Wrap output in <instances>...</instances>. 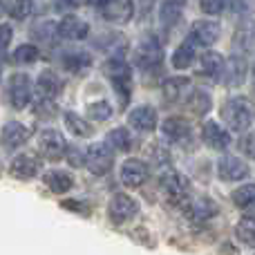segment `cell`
I'll list each match as a JSON object with an SVG mask.
<instances>
[{"label":"cell","mask_w":255,"mask_h":255,"mask_svg":"<svg viewBox=\"0 0 255 255\" xmlns=\"http://www.w3.org/2000/svg\"><path fill=\"white\" fill-rule=\"evenodd\" d=\"M222 119L231 130L244 132L253 126L255 121V103L247 97H233L222 106Z\"/></svg>","instance_id":"obj_1"},{"label":"cell","mask_w":255,"mask_h":255,"mask_svg":"<svg viewBox=\"0 0 255 255\" xmlns=\"http://www.w3.org/2000/svg\"><path fill=\"white\" fill-rule=\"evenodd\" d=\"M157 184H159V188L168 195V199H170L175 206H179V204L188 197L190 181H188V177L181 175V172H177V170H170V168L161 170Z\"/></svg>","instance_id":"obj_2"},{"label":"cell","mask_w":255,"mask_h":255,"mask_svg":"<svg viewBox=\"0 0 255 255\" xmlns=\"http://www.w3.org/2000/svg\"><path fill=\"white\" fill-rule=\"evenodd\" d=\"M83 161L92 175H108L115 166V154L106 143H92L85 150Z\"/></svg>","instance_id":"obj_3"},{"label":"cell","mask_w":255,"mask_h":255,"mask_svg":"<svg viewBox=\"0 0 255 255\" xmlns=\"http://www.w3.org/2000/svg\"><path fill=\"white\" fill-rule=\"evenodd\" d=\"M38 152L49 161H61L67 154V141L58 130H43L38 136Z\"/></svg>","instance_id":"obj_4"},{"label":"cell","mask_w":255,"mask_h":255,"mask_svg":"<svg viewBox=\"0 0 255 255\" xmlns=\"http://www.w3.org/2000/svg\"><path fill=\"white\" fill-rule=\"evenodd\" d=\"M179 211L193 222H206L217 213V204L211 197H206V195H199V197L184 199L179 204Z\"/></svg>","instance_id":"obj_5"},{"label":"cell","mask_w":255,"mask_h":255,"mask_svg":"<svg viewBox=\"0 0 255 255\" xmlns=\"http://www.w3.org/2000/svg\"><path fill=\"white\" fill-rule=\"evenodd\" d=\"M34 90H31V81L27 74H13L9 76V83H7V97L9 103H11L16 110H22V108L29 106V101L34 97Z\"/></svg>","instance_id":"obj_6"},{"label":"cell","mask_w":255,"mask_h":255,"mask_svg":"<svg viewBox=\"0 0 255 255\" xmlns=\"http://www.w3.org/2000/svg\"><path fill=\"white\" fill-rule=\"evenodd\" d=\"M108 213H110V220L115 224H124V222H130L132 217L139 215V204L126 193H117L112 195L110 204H108Z\"/></svg>","instance_id":"obj_7"},{"label":"cell","mask_w":255,"mask_h":255,"mask_svg":"<svg viewBox=\"0 0 255 255\" xmlns=\"http://www.w3.org/2000/svg\"><path fill=\"white\" fill-rule=\"evenodd\" d=\"M99 11L108 22L126 25L134 13V4L132 0H99Z\"/></svg>","instance_id":"obj_8"},{"label":"cell","mask_w":255,"mask_h":255,"mask_svg":"<svg viewBox=\"0 0 255 255\" xmlns=\"http://www.w3.org/2000/svg\"><path fill=\"white\" fill-rule=\"evenodd\" d=\"M217 175L224 181H242L249 177V163L238 154H224L217 161Z\"/></svg>","instance_id":"obj_9"},{"label":"cell","mask_w":255,"mask_h":255,"mask_svg":"<svg viewBox=\"0 0 255 255\" xmlns=\"http://www.w3.org/2000/svg\"><path fill=\"white\" fill-rule=\"evenodd\" d=\"M161 56H163V49L154 38L143 40L139 45V49L134 52V61L141 70H154V67H159L161 65Z\"/></svg>","instance_id":"obj_10"},{"label":"cell","mask_w":255,"mask_h":255,"mask_svg":"<svg viewBox=\"0 0 255 255\" xmlns=\"http://www.w3.org/2000/svg\"><path fill=\"white\" fill-rule=\"evenodd\" d=\"M148 166H145L141 159H128L121 166V181L130 188H141V186L148 181Z\"/></svg>","instance_id":"obj_11"},{"label":"cell","mask_w":255,"mask_h":255,"mask_svg":"<svg viewBox=\"0 0 255 255\" xmlns=\"http://www.w3.org/2000/svg\"><path fill=\"white\" fill-rule=\"evenodd\" d=\"M222 36V27L215 20H195L190 27V38L195 45H213Z\"/></svg>","instance_id":"obj_12"},{"label":"cell","mask_w":255,"mask_h":255,"mask_svg":"<svg viewBox=\"0 0 255 255\" xmlns=\"http://www.w3.org/2000/svg\"><path fill=\"white\" fill-rule=\"evenodd\" d=\"M61 90H63L61 79H58L54 72H49V70L40 72L38 81H36V85H34L36 99H47V101H56L58 94H61Z\"/></svg>","instance_id":"obj_13"},{"label":"cell","mask_w":255,"mask_h":255,"mask_svg":"<svg viewBox=\"0 0 255 255\" xmlns=\"http://www.w3.org/2000/svg\"><path fill=\"white\" fill-rule=\"evenodd\" d=\"M90 34V25L83 18L74 16V13H67L61 22H58V36L67 40H83Z\"/></svg>","instance_id":"obj_14"},{"label":"cell","mask_w":255,"mask_h":255,"mask_svg":"<svg viewBox=\"0 0 255 255\" xmlns=\"http://www.w3.org/2000/svg\"><path fill=\"white\" fill-rule=\"evenodd\" d=\"M38 168H40L38 154L22 152V154H18V157L11 161V166H9V172H11L13 177H18V179H31V177H36Z\"/></svg>","instance_id":"obj_15"},{"label":"cell","mask_w":255,"mask_h":255,"mask_svg":"<svg viewBox=\"0 0 255 255\" xmlns=\"http://www.w3.org/2000/svg\"><path fill=\"white\" fill-rule=\"evenodd\" d=\"M202 139L208 148L213 150H226L231 145V134L215 121H206L202 128Z\"/></svg>","instance_id":"obj_16"},{"label":"cell","mask_w":255,"mask_h":255,"mask_svg":"<svg viewBox=\"0 0 255 255\" xmlns=\"http://www.w3.org/2000/svg\"><path fill=\"white\" fill-rule=\"evenodd\" d=\"M128 121L139 132H152L157 128V110L152 106H139L128 115Z\"/></svg>","instance_id":"obj_17"},{"label":"cell","mask_w":255,"mask_h":255,"mask_svg":"<svg viewBox=\"0 0 255 255\" xmlns=\"http://www.w3.org/2000/svg\"><path fill=\"white\" fill-rule=\"evenodd\" d=\"M29 136H31L29 128L18 124V121H9V124H4V128H2V143H4V148H9V150H16V148H20V145H25L27 141H29Z\"/></svg>","instance_id":"obj_18"},{"label":"cell","mask_w":255,"mask_h":255,"mask_svg":"<svg viewBox=\"0 0 255 255\" xmlns=\"http://www.w3.org/2000/svg\"><path fill=\"white\" fill-rule=\"evenodd\" d=\"M161 92H163V97H166V101L175 103V101H181L184 97H188V94L193 92V83H190V79H186V76L166 79L161 85Z\"/></svg>","instance_id":"obj_19"},{"label":"cell","mask_w":255,"mask_h":255,"mask_svg":"<svg viewBox=\"0 0 255 255\" xmlns=\"http://www.w3.org/2000/svg\"><path fill=\"white\" fill-rule=\"evenodd\" d=\"M43 184L47 186L52 193H67V190H72V186H74V177L70 175V172L65 170H52L47 172V175L43 177Z\"/></svg>","instance_id":"obj_20"},{"label":"cell","mask_w":255,"mask_h":255,"mask_svg":"<svg viewBox=\"0 0 255 255\" xmlns=\"http://www.w3.org/2000/svg\"><path fill=\"white\" fill-rule=\"evenodd\" d=\"M224 76H226V85L231 88H238V85L244 83L247 79V65L240 56H231L226 61V67H224Z\"/></svg>","instance_id":"obj_21"},{"label":"cell","mask_w":255,"mask_h":255,"mask_svg":"<svg viewBox=\"0 0 255 255\" xmlns=\"http://www.w3.org/2000/svg\"><path fill=\"white\" fill-rule=\"evenodd\" d=\"M161 132L172 141H184L186 136L190 134V126H188V121L181 119V117H170V119L163 121Z\"/></svg>","instance_id":"obj_22"},{"label":"cell","mask_w":255,"mask_h":255,"mask_svg":"<svg viewBox=\"0 0 255 255\" xmlns=\"http://www.w3.org/2000/svg\"><path fill=\"white\" fill-rule=\"evenodd\" d=\"M184 9H186V0H163L161 7H159V18H161V22L166 27H170L181 18Z\"/></svg>","instance_id":"obj_23"},{"label":"cell","mask_w":255,"mask_h":255,"mask_svg":"<svg viewBox=\"0 0 255 255\" xmlns=\"http://www.w3.org/2000/svg\"><path fill=\"white\" fill-rule=\"evenodd\" d=\"M63 121H65V128L72 132L74 136H79V139H88V136H92V126L88 124V121L83 119V117H79L76 112H65V117H63Z\"/></svg>","instance_id":"obj_24"},{"label":"cell","mask_w":255,"mask_h":255,"mask_svg":"<svg viewBox=\"0 0 255 255\" xmlns=\"http://www.w3.org/2000/svg\"><path fill=\"white\" fill-rule=\"evenodd\" d=\"M199 65H202V72L208 76H220L224 74V67H226V61L224 56H222L220 52H206L202 56V61H199Z\"/></svg>","instance_id":"obj_25"},{"label":"cell","mask_w":255,"mask_h":255,"mask_svg":"<svg viewBox=\"0 0 255 255\" xmlns=\"http://www.w3.org/2000/svg\"><path fill=\"white\" fill-rule=\"evenodd\" d=\"M63 65H65V70L70 72V74H83V72H88L90 67H92V61H90V56L83 52H72L63 58Z\"/></svg>","instance_id":"obj_26"},{"label":"cell","mask_w":255,"mask_h":255,"mask_svg":"<svg viewBox=\"0 0 255 255\" xmlns=\"http://www.w3.org/2000/svg\"><path fill=\"white\" fill-rule=\"evenodd\" d=\"M193 63H195V47L190 40H186V43H181L179 47L175 49V54H172V65H175L177 70H188Z\"/></svg>","instance_id":"obj_27"},{"label":"cell","mask_w":255,"mask_h":255,"mask_svg":"<svg viewBox=\"0 0 255 255\" xmlns=\"http://www.w3.org/2000/svg\"><path fill=\"white\" fill-rule=\"evenodd\" d=\"M186 108H188L190 112H195L197 117H202L211 110V97H208L204 90H193V92L188 94V103H186Z\"/></svg>","instance_id":"obj_28"},{"label":"cell","mask_w":255,"mask_h":255,"mask_svg":"<svg viewBox=\"0 0 255 255\" xmlns=\"http://www.w3.org/2000/svg\"><path fill=\"white\" fill-rule=\"evenodd\" d=\"M235 235H238V240L242 244L255 249V220L253 217H242L238 222V226H235Z\"/></svg>","instance_id":"obj_29"},{"label":"cell","mask_w":255,"mask_h":255,"mask_svg":"<svg viewBox=\"0 0 255 255\" xmlns=\"http://www.w3.org/2000/svg\"><path fill=\"white\" fill-rule=\"evenodd\" d=\"M231 202H233L235 206H240V208L255 204V184H247V186L235 188L233 193H231Z\"/></svg>","instance_id":"obj_30"},{"label":"cell","mask_w":255,"mask_h":255,"mask_svg":"<svg viewBox=\"0 0 255 255\" xmlns=\"http://www.w3.org/2000/svg\"><path fill=\"white\" fill-rule=\"evenodd\" d=\"M85 112H88V117H90V119H94V121H108L112 117V106L108 101L88 103Z\"/></svg>","instance_id":"obj_31"},{"label":"cell","mask_w":255,"mask_h":255,"mask_svg":"<svg viewBox=\"0 0 255 255\" xmlns=\"http://www.w3.org/2000/svg\"><path fill=\"white\" fill-rule=\"evenodd\" d=\"M4 11L11 13L16 20H25V18H29V13L34 11V0H13L11 7H7Z\"/></svg>","instance_id":"obj_32"},{"label":"cell","mask_w":255,"mask_h":255,"mask_svg":"<svg viewBox=\"0 0 255 255\" xmlns=\"http://www.w3.org/2000/svg\"><path fill=\"white\" fill-rule=\"evenodd\" d=\"M13 61L20 63V65H29V63L38 61V47L36 45H20L13 52Z\"/></svg>","instance_id":"obj_33"},{"label":"cell","mask_w":255,"mask_h":255,"mask_svg":"<svg viewBox=\"0 0 255 255\" xmlns=\"http://www.w3.org/2000/svg\"><path fill=\"white\" fill-rule=\"evenodd\" d=\"M110 141L119 150H124V152H128V150L132 148V136H130V132H128L126 128H115V130L110 132Z\"/></svg>","instance_id":"obj_34"},{"label":"cell","mask_w":255,"mask_h":255,"mask_svg":"<svg viewBox=\"0 0 255 255\" xmlns=\"http://www.w3.org/2000/svg\"><path fill=\"white\" fill-rule=\"evenodd\" d=\"M226 2L229 0H199V7H202V11L206 16H217V13H222L226 9Z\"/></svg>","instance_id":"obj_35"},{"label":"cell","mask_w":255,"mask_h":255,"mask_svg":"<svg viewBox=\"0 0 255 255\" xmlns=\"http://www.w3.org/2000/svg\"><path fill=\"white\" fill-rule=\"evenodd\" d=\"M148 154H150V159H152L154 163H159V166L168 163V152H166V148H163V145L152 143V145H150V150H148Z\"/></svg>","instance_id":"obj_36"},{"label":"cell","mask_w":255,"mask_h":255,"mask_svg":"<svg viewBox=\"0 0 255 255\" xmlns=\"http://www.w3.org/2000/svg\"><path fill=\"white\" fill-rule=\"evenodd\" d=\"M240 148H242L244 154H249V157L255 159V132H249V134L242 136V141H240Z\"/></svg>","instance_id":"obj_37"},{"label":"cell","mask_w":255,"mask_h":255,"mask_svg":"<svg viewBox=\"0 0 255 255\" xmlns=\"http://www.w3.org/2000/svg\"><path fill=\"white\" fill-rule=\"evenodd\" d=\"M83 202H79V199H67V202H63L61 206L65 208V211H79L81 215H90V206H81Z\"/></svg>","instance_id":"obj_38"},{"label":"cell","mask_w":255,"mask_h":255,"mask_svg":"<svg viewBox=\"0 0 255 255\" xmlns=\"http://www.w3.org/2000/svg\"><path fill=\"white\" fill-rule=\"evenodd\" d=\"M88 0H58V4H61L63 9H76V7H81V4H85Z\"/></svg>","instance_id":"obj_39"},{"label":"cell","mask_w":255,"mask_h":255,"mask_svg":"<svg viewBox=\"0 0 255 255\" xmlns=\"http://www.w3.org/2000/svg\"><path fill=\"white\" fill-rule=\"evenodd\" d=\"M9 43H11V27L2 25V49H7Z\"/></svg>","instance_id":"obj_40"},{"label":"cell","mask_w":255,"mask_h":255,"mask_svg":"<svg viewBox=\"0 0 255 255\" xmlns=\"http://www.w3.org/2000/svg\"><path fill=\"white\" fill-rule=\"evenodd\" d=\"M253 81H255V65H253Z\"/></svg>","instance_id":"obj_41"}]
</instances>
